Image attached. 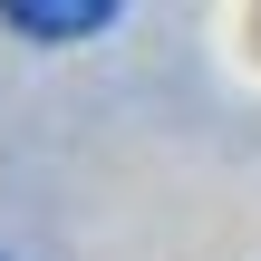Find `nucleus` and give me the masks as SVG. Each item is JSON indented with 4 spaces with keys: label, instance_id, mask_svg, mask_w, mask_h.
I'll return each mask as SVG.
<instances>
[{
    "label": "nucleus",
    "instance_id": "obj_1",
    "mask_svg": "<svg viewBox=\"0 0 261 261\" xmlns=\"http://www.w3.org/2000/svg\"><path fill=\"white\" fill-rule=\"evenodd\" d=\"M0 19L19 39H97L116 19V0H0Z\"/></svg>",
    "mask_w": 261,
    "mask_h": 261
}]
</instances>
